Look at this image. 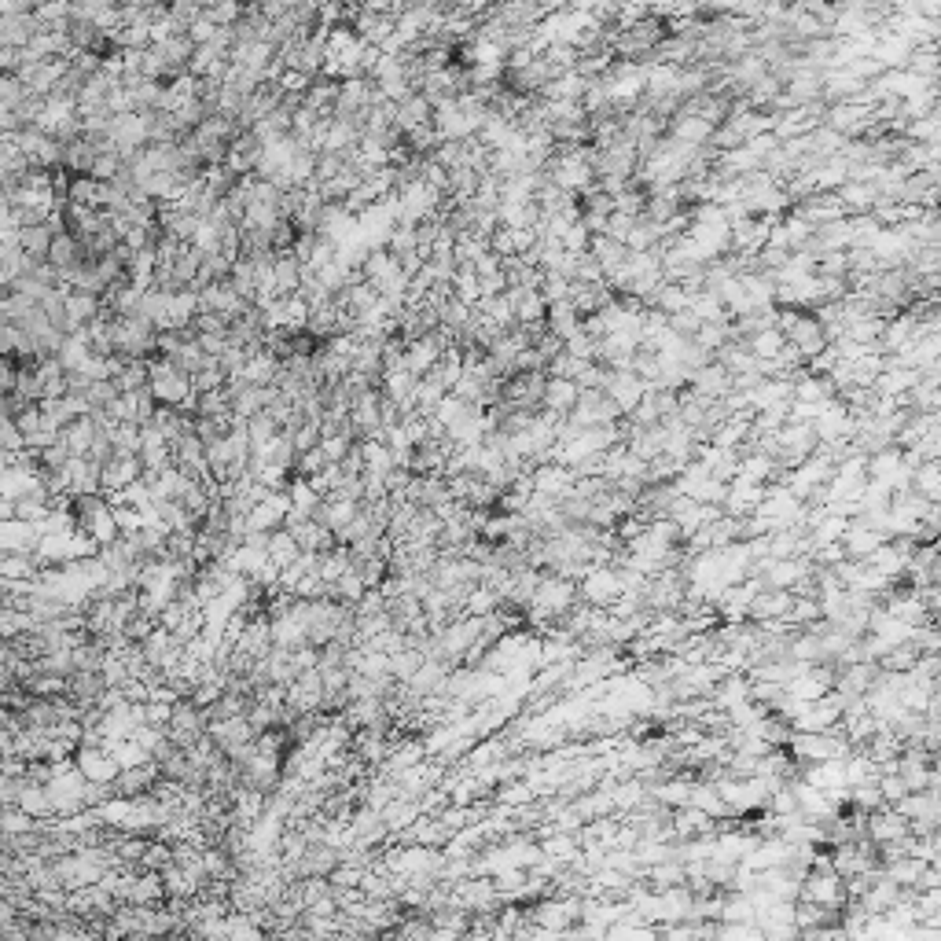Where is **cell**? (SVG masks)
I'll return each mask as SVG.
<instances>
[{"label":"cell","mask_w":941,"mask_h":941,"mask_svg":"<svg viewBox=\"0 0 941 941\" xmlns=\"http://www.w3.org/2000/svg\"><path fill=\"white\" fill-rule=\"evenodd\" d=\"M52 243H56V232H52V225L23 228V250H26V258L34 261V265L48 261V254H52Z\"/></svg>","instance_id":"9c48e42d"},{"label":"cell","mask_w":941,"mask_h":941,"mask_svg":"<svg viewBox=\"0 0 941 941\" xmlns=\"http://www.w3.org/2000/svg\"><path fill=\"white\" fill-rule=\"evenodd\" d=\"M361 460H364V475H390L397 467L394 449L383 442V438H364L361 442Z\"/></svg>","instance_id":"8992f818"},{"label":"cell","mask_w":941,"mask_h":941,"mask_svg":"<svg viewBox=\"0 0 941 941\" xmlns=\"http://www.w3.org/2000/svg\"><path fill=\"white\" fill-rule=\"evenodd\" d=\"M151 383L148 390L155 394L159 405L166 409H195V379L184 372L181 364L170 357H151Z\"/></svg>","instance_id":"6da1fadb"},{"label":"cell","mask_w":941,"mask_h":941,"mask_svg":"<svg viewBox=\"0 0 941 941\" xmlns=\"http://www.w3.org/2000/svg\"><path fill=\"white\" fill-rule=\"evenodd\" d=\"M302 291V261L295 254H280L276 258V295L291 298Z\"/></svg>","instance_id":"ba28073f"},{"label":"cell","mask_w":941,"mask_h":941,"mask_svg":"<svg viewBox=\"0 0 941 941\" xmlns=\"http://www.w3.org/2000/svg\"><path fill=\"white\" fill-rule=\"evenodd\" d=\"M269 559H273V567H276V570L295 567L298 559H302V548H298L295 533H291V530L269 533Z\"/></svg>","instance_id":"52a82bcc"},{"label":"cell","mask_w":941,"mask_h":941,"mask_svg":"<svg viewBox=\"0 0 941 941\" xmlns=\"http://www.w3.org/2000/svg\"><path fill=\"white\" fill-rule=\"evenodd\" d=\"M41 537H45V530H41V522H23V519H12L0 526V545H4V552H19V556H34L37 545H41Z\"/></svg>","instance_id":"277c9868"},{"label":"cell","mask_w":941,"mask_h":941,"mask_svg":"<svg viewBox=\"0 0 941 941\" xmlns=\"http://www.w3.org/2000/svg\"><path fill=\"white\" fill-rule=\"evenodd\" d=\"M578 592L589 607H596V611H611V607H618L622 596H625L622 570L618 567H592L589 574L581 578Z\"/></svg>","instance_id":"7a4b0ae2"},{"label":"cell","mask_w":941,"mask_h":941,"mask_svg":"<svg viewBox=\"0 0 941 941\" xmlns=\"http://www.w3.org/2000/svg\"><path fill=\"white\" fill-rule=\"evenodd\" d=\"M578 397H581L578 383H570V379H552V375H548L545 412H552V416H559V420H570V412H574V405H578Z\"/></svg>","instance_id":"5b68a950"},{"label":"cell","mask_w":941,"mask_h":941,"mask_svg":"<svg viewBox=\"0 0 941 941\" xmlns=\"http://www.w3.org/2000/svg\"><path fill=\"white\" fill-rule=\"evenodd\" d=\"M137 482H144V460L140 456L118 453L111 464H103V497H118Z\"/></svg>","instance_id":"3957f363"}]
</instances>
